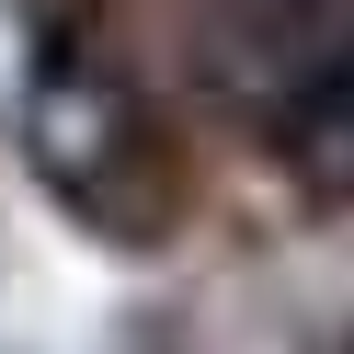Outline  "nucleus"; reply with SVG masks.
<instances>
[{
  "label": "nucleus",
  "instance_id": "f257e3e1",
  "mask_svg": "<svg viewBox=\"0 0 354 354\" xmlns=\"http://www.w3.org/2000/svg\"><path fill=\"white\" fill-rule=\"evenodd\" d=\"M149 126H138V103H126V80L103 69V57H46V80H35V160H46V183L57 194H80L92 217H126V194H115V171H138L149 160Z\"/></svg>",
  "mask_w": 354,
  "mask_h": 354
},
{
  "label": "nucleus",
  "instance_id": "f03ea898",
  "mask_svg": "<svg viewBox=\"0 0 354 354\" xmlns=\"http://www.w3.org/2000/svg\"><path fill=\"white\" fill-rule=\"evenodd\" d=\"M354 46V0H217V92L263 126Z\"/></svg>",
  "mask_w": 354,
  "mask_h": 354
},
{
  "label": "nucleus",
  "instance_id": "7ed1b4c3",
  "mask_svg": "<svg viewBox=\"0 0 354 354\" xmlns=\"http://www.w3.org/2000/svg\"><path fill=\"white\" fill-rule=\"evenodd\" d=\"M274 138H286V160H297V183L320 194V206H343V194H354V46L274 115Z\"/></svg>",
  "mask_w": 354,
  "mask_h": 354
}]
</instances>
